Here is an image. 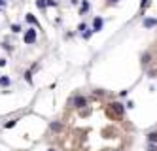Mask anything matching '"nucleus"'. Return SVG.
Masks as SVG:
<instances>
[{
  "label": "nucleus",
  "mask_w": 157,
  "mask_h": 151,
  "mask_svg": "<svg viewBox=\"0 0 157 151\" xmlns=\"http://www.w3.org/2000/svg\"><path fill=\"white\" fill-rule=\"evenodd\" d=\"M25 44H36V30L34 28H29L25 32Z\"/></svg>",
  "instance_id": "f257e3e1"
},
{
  "label": "nucleus",
  "mask_w": 157,
  "mask_h": 151,
  "mask_svg": "<svg viewBox=\"0 0 157 151\" xmlns=\"http://www.w3.org/2000/svg\"><path fill=\"white\" fill-rule=\"evenodd\" d=\"M74 106H76V108H85V106H87V98L81 96V95H76V96H74Z\"/></svg>",
  "instance_id": "f03ea898"
},
{
  "label": "nucleus",
  "mask_w": 157,
  "mask_h": 151,
  "mask_svg": "<svg viewBox=\"0 0 157 151\" xmlns=\"http://www.w3.org/2000/svg\"><path fill=\"white\" fill-rule=\"evenodd\" d=\"M155 25H157V19H155V17H146V19L142 21V27H144V28H153Z\"/></svg>",
  "instance_id": "7ed1b4c3"
},
{
  "label": "nucleus",
  "mask_w": 157,
  "mask_h": 151,
  "mask_svg": "<svg viewBox=\"0 0 157 151\" xmlns=\"http://www.w3.org/2000/svg\"><path fill=\"white\" fill-rule=\"evenodd\" d=\"M102 23H104V21H102V17H95V19H93V32H98V30H102Z\"/></svg>",
  "instance_id": "20e7f679"
},
{
  "label": "nucleus",
  "mask_w": 157,
  "mask_h": 151,
  "mask_svg": "<svg viewBox=\"0 0 157 151\" xmlns=\"http://www.w3.org/2000/svg\"><path fill=\"white\" fill-rule=\"evenodd\" d=\"M112 108L119 113V115H123V112H125V104L123 102H112Z\"/></svg>",
  "instance_id": "39448f33"
},
{
  "label": "nucleus",
  "mask_w": 157,
  "mask_h": 151,
  "mask_svg": "<svg viewBox=\"0 0 157 151\" xmlns=\"http://www.w3.org/2000/svg\"><path fill=\"white\" fill-rule=\"evenodd\" d=\"M49 128H51L53 132H61V131H62V123H61V121H53V123L49 125Z\"/></svg>",
  "instance_id": "423d86ee"
},
{
  "label": "nucleus",
  "mask_w": 157,
  "mask_h": 151,
  "mask_svg": "<svg viewBox=\"0 0 157 151\" xmlns=\"http://www.w3.org/2000/svg\"><path fill=\"white\" fill-rule=\"evenodd\" d=\"M25 19H27L29 25H36V27H38V21H36V17H34L32 13H27V17H25Z\"/></svg>",
  "instance_id": "0eeeda50"
},
{
  "label": "nucleus",
  "mask_w": 157,
  "mask_h": 151,
  "mask_svg": "<svg viewBox=\"0 0 157 151\" xmlns=\"http://www.w3.org/2000/svg\"><path fill=\"white\" fill-rule=\"evenodd\" d=\"M10 83H12V80H10L8 76H2V77H0V85H2V87H8Z\"/></svg>",
  "instance_id": "6e6552de"
},
{
  "label": "nucleus",
  "mask_w": 157,
  "mask_h": 151,
  "mask_svg": "<svg viewBox=\"0 0 157 151\" xmlns=\"http://www.w3.org/2000/svg\"><path fill=\"white\" fill-rule=\"evenodd\" d=\"M148 142L157 144V131H153V132H150V134H148Z\"/></svg>",
  "instance_id": "1a4fd4ad"
},
{
  "label": "nucleus",
  "mask_w": 157,
  "mask_h": 151,
  "mask_svg": "<svg viewBox=\"0 0 157 151\" xmlns=\"http://www.w3.org/2000/svg\"><path fill=\"white\" fill-rule=\"evenodd\" d=\"M17 121H19V119H17V117H15V119H10V121H8L6 125H4V127H6V128H13V127H15V125H17Z\"/></svg>",
  "instance_id": "9d476101"
},
{
  "label": "nucleus",
  "mask_w": 157,
  "mask_h": 151,
  "mask_svg": "<svg viewBox=\"0 0 157 151\" xmlns=\"http://www.w3.org/2000/svg\"><path fill=\"white\" fill-rule=\"evenodd\" d=\"M87 9H89V2H87V0H83V4H81V9H80V13L83 15V13L87 12Z\"/></svg>",
  "instance_id": "9b49d317"
},
{
  "label": "nucleus",
  "mask_w": 157,
  "mask_h": 151,
  "mask_svg": "<svg viewBox=\"0 0 157 151\" xmlns=\"http://www.w3.org/2000/svg\"><path fill=\"white\" fill-rule=\"evenodd\" d=\"M25 81L32 83V72H30V70H27V72H25Z\"/></svg>",
  "instance_id": "f8f14e48"
},
{
  "label": "nucleus",
  "mask_w": 157,
  "mask_h": 151,
  "mask_svg": "<svg viewBox=\"0 0 157 151\" xmlns=\"http://www.w3.org/2000/svg\"><path fill=\"white\" fill-rule=\"evenodd\" d=\"M36 6H38L40 9H44L45 6H48V4H45V0H36Z\"/></svg>",
  "instance_id": "ddd939ff"
},
{
  "label": "nucleus",
  "mask_w": 157,
  "mask_h": 151,
  "mask_svg": "<svg viewBox=\"0 0 157 151\" xmlns=\"http://www.w3.org/2000/svg\"><path fill=\"white\" fill-rule=\"evenodd\" d=\"M150 62V53H144L142 55V64H148Z\"/></svg>",
  "instance_id": "4468645a"
},
{
  "label": "nucleus",
  "mask_w": 157,
  "mask_h": 151,
  "mask_svg": "<svg viewBox=\"0 0 157 151\" xmlns=\"http://www.w3.org/2000/svg\"><path fill=\"white\" fill-rule=\"evenodd\" d=\"M148 151H157V145L150 142V144H148Z\"/></svg>",
  "instance_id": "2eb2a0df"
},
{
  "label": "nucleus",
  "mask_w": 157,
  "mask_h": 151,
  "mask_svg": "<svg viewBox=\"0 0 157 151\" xmlns=\"http://www.w3.org/2000/svg\"><path fill=\"white\" fill-rule=\"evenodd\" d=\"M148 6H150V0H142V6H140V8H142V12H144Z\"/></svg>",
  "instance_id": "dca6fc26"
},
{
  "label": "nucleus",
  "mask_w": 157,
  "mask_h": 151,
  "mask_svg": "<svg viewBox=\"0 0 157 151\" xmlns=\"http://www.w3.org/2000/svg\"><path fill=\"white\" fill-rule=\"evenodd\" d=\"M12 30L13 32H21V25H12Z\"/></svg>",
  "instance_id": "f3484780"
},
{
  "label": "nucleus",
  "mask_w": 157,
  "mask_h": 151,
  "mask_svg": "<svg viewBox=\"0 0 157 151\" xmlns=\"http://www.w3.org/2000/svg\"><path fill=\"white\" fill-rule=\"evenodd\" d=\"M85 28H87V27H85V23H81L80 27H78V32H83V30H85Z\"/></svg>",
  "instance_id": "a211bd4d"
},
{
  "label": "nucleus",
  "mask_w": 157,
  "mask_h": 151,
  "mask_svg": "<svg viewBox=\"0 0 157 151\" xmlns=\"http://www.w3.org/2000/svg\"><path fill=\"white\" fill-rule=\"evenodd\" d=\"M45 4H48V6H57L55 0H45Z\"/></svg>",
  "instance_id": "6ab92c4d"
},
{
  "label": "nucleus",
  "mask_w": 157,
  "mask_h": 151,
  "mask_svg": "<svg viewBox=\"0 0 157 151\" xmlns=\"http://www.w3.org/2000/svg\"><path fill=\"white\" fill-rule=\"evenodd\" d=\"M0 66H6V59H2V57H0Z\"/></svg>",
  "instance_id": "aec40b11"
},
{
  "label": "nucleus",
  "mask_w": 157,
  "mask_h": 151,
  "mask_svg": "<svg viewBox=\"0 0 157 151\" xmlns=\"http://www.w3.org/2000/svg\"><path fill=\"white\" fill-rule=\"evenodd\" d=\"M108 2H110V4H117L119 0H108Z\"/></svg>",
  "instance_id": "412c9836"
},
{
  "label": "nucleus",
  "mask_w": 157,
  "mask_h": 151,
  "mask_svg": "<svg viewBox=\"0 0 157 151\" xmlns=\"http://www.w3.org/2000/svg\"><path fill=\"white\" fill-rule=\"evenodd\" d=\"M48 151H55V149H48Z\"/></svg>",
  "instance_id": "4be33fe9"
},
{
  "label": "nucleus",
  "mask_w": 157,
  "mask_h": 151,
  "mask_svg": "<svg viewBox=\"0 0 157 151\" xmlns=\"http://www.w3.org/2000/svg\"><path fill=\"white\" fill-rule=\"evenodd\" d=\"M4 2H6V0H4Z\"/></svg>",
  "instance_id": "5701e85b"
}]
</instances>
